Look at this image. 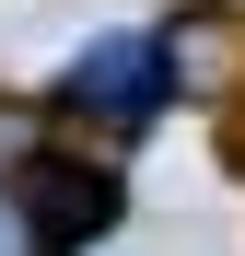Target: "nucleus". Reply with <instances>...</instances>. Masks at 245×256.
Wrapping results in <instances>:
<instances>
[{"instance_id": "f257e3e1", "label": "nucleus", "mask_w": 245, "mask_h": 256, "mask_svg": "<svg viewBox=\"0 0 245 256\" xmlns=\"http://www.w3.org/2000/svg\"><path fill=\"white\" fill-rule=\"evenodd\" d=\"M163 94H175V47L163 35H105V47H82L70 58V105H94V116H152Z\"/></svg>"}, {"instance_id": "f03ea898", "label": "nucleus", "mask_w": 245, "mask_h": 256, "mask_svg": "<svg viewBox=\"0 0 245 256\" xmlns=\"http://www.w3.org/2000/svg\"><path fill=\"white\" fill-rule=\"evenodd\" d=\"M117 222V175H35V222H24V256H70L82 233Z\"/></svg>"}, {"instance_id": "7ed1b4c3", "label": "nucleus", "mask_w": 245, "mask_h": 256, "mask_svg": "<svg viewBox=\"0 0 245 256\" xmlns=\"http://www.w3.org/2000/svg\"><path fill=\"white\" fill-rule=\"evenodd\" d=\"M0 256H24V222H12V210H0Z\"/></svg>"}]
</instances>
